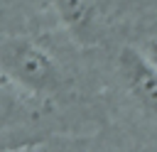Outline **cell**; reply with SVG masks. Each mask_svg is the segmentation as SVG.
<instances>
[{
    "instance_id": "277c9868",
    "label": "cell",
    "mask_w": 157,
    "mask_h": 152,
    "mask_svg": "<svg viewBox=\"0 0 157 152\" xmlns=\"http://www.w3.org/2000/svg\"><path fill=\"white\" fill-rule=\"evenodd\" d=\"M12 152H91V150H86V147H78L76 142H74V145H66V142H52V145L29 147V150H12Z\"/></svg>"
},
{
    "instance_id": "6da1fadb",
    "label": "cell",
    "mask_w": 157,
    "mask_h": 152,
    "mask_svg": "<svg viewBox=\"0 0 157 152\" xmlns=\"http://www.w3.org/2000/svg\"><path fill=\"white\" fill-rule=\"evenodd\" d=\"M0 76L22 93L54 96L61 88V71L54 56L29 37H5L0 42Z\"/></svg>"
},
{
    "instance_id": "3957f363",
    "label": "cell",
    "mask_w": 157,
    "mask_h": 152,
    "mask_svg": "<svg viewBox=\"0 0 157 152\" xmlns=\"http://www.w3.org/2000/svg\"><path fill=\"white\" fill-rule=\"evenodd\" d=\"M29 118V108L25 103V98L20 96V91L15 86H10L2 76H0V132L20 125Z\"/></svg>"
},
{
    "instance_id": "5b68a950",
    "label": "cell",
    "mask_w": 157,
    "mask_h": 152,
    "mask_svg": "<svg viewBox=\"0 0 157 152\" xmlns=\"http://www.w3.org/2000/svg\"><path fill=\"white\" fill-rule=\"evenodd\" d=\"M142 56L157 69V37H152V39L145 42V47H142Z\"/></svg>"
},
{
    "instance_id": "7a4b0ae2",
    "label": "cell",
    "mask_w": 157,
    "mask_h": 152,
    "mask_svg": "<svg viewBox=\"0 0 157 152\" xmlns=\"http://www.w3.org/2000/svg\"><path fill=\"white\" fill-rule=\"evenodd\" d=\"M118 69L128 91L147 110L157 113V69L137 49H123L118 56Z\"/></svg>"
}]
</instances>
